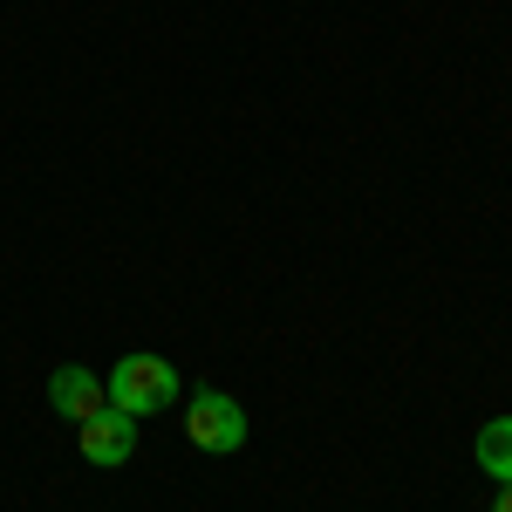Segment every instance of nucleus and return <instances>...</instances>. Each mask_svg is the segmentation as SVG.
Masks as SVG:
<instances>
[{"label": "nucleus", "mask_w": 512, "mask_h": 512, "mask_svg": "<svg viewBox=\"0 0 512 512\" xmlns=\"http://www.w3.org/2000/svg\"><path fill=\"white\" fill-rule=\"evenodd\" d=\"M103 390H110V403H117L123 417H158V410L178 403V369L164 355H123Z\"/></svg>", "instance_id": "nucleus-1"}, {"label": "nucleus", "mask_w": 512, "mask_h": 512, "mask_svg": "<svg viewBox=\"0 0 512 512\" xmlns=\"http://www.w3.org/2000/svg\"><path fill=\"white\" fill-rule=\"evenodd\" d=\"M185 437H192L198 451H212V458H233L239 444H246V410H239V396L192 390V403H185Z\"/></svg>", "instance_id": "nucleus-2"}, {"label": "nucleus", "mask_w": 512, "mask_h": 512, "mask_svg": "<svg viewBox=\"0 0 512 512\" xmlns=\"http://www.w3.org/2000/svg\"><path fill=\"white\" fill-rule=\"evenodd\" d=\"M82 458L96 465V472H117L137 458V417H123L117 403H103L96 417H82Z\"/></svg>", "instance_id": "nucleus-3"}, {"label": "nucleus", "mask_w": 512, "mask_h": 512, "mask_svg": "<svg viewBox=\"0 0 512 512\" xmlns=\"http://www.w3.org/2000/svg\"><path fill=\"white\" fill-rule=\"evenodd\" d=\"M48 403H55V417L82 424V417H96V410L110 403V390H103V376H96V369L62 362V369H48Z\"/></svg>", "instance_id": "nucleus-4"}, {"label": "nucleus", "mask_w": 512, "mask_h": 512, "mask_svg": "<svg viewBox=\"0 0 512 512\" xmlns=\"http://www.w3.org/2000/svg\"><path fill=\"white\" fill-rule=\"evenodd\" d=\"M478 465L492 478H512V417H492V424L478 431Z\"/></svg>", "instance_id": "nucleus-5"}, {"label": "nucleus", "mask_w": 512, "mask_h": 512, "mask_svg": "<svg viewBox=\"0 0 512 512\" xmlns=\"http://www.w3.org/2000/svg\"><path fill=\"white\" fill-rule=\"evenodd\" d=\"M492 512H512V478H499V499H492Z\"/></svg>", "instance_id": "nucleus-6"}]
</instances>
